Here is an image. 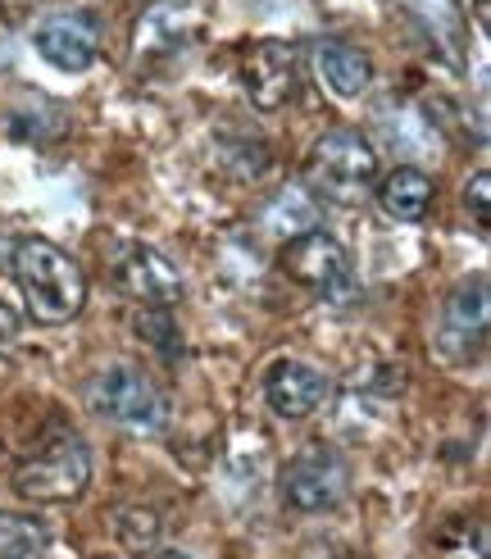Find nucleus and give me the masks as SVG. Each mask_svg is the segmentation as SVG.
Wrapping results in <instances>:
<instances>
[{
	"mask_svg": "<svg viewBox=\"0 0 491 559\" xmlns=\"http://www.w3.org/2000/svg\"><path fill=\"white\" fill-rule=\"evenodd\" d=\"M201 37V19L187 5H159L136 23V55H173Z\"/></svg>",
	"mask_w": 491,
	"mask_h": 559,
	"instance_id": "nucleus-13",
	"label": "nucleus"
},
{
	"mask_svg": "<svg viewBox=\"0 0 491 559\" xmlns=\"http://www.w3.org/2000/svg\"><path fill=\"white\" fill-rule=\"evenodd\" d=\"M10 269H14L27 314L37 323H50V328L69 323L87 305V277H82L77 260L46 237H23L10 255Z\"/></svg>",
	"mask_w": 491,
	"mask_h": 559,
	"instance_id": "nucleus-1",
	"label": "nucleus"
},
{
	"mask_svg": "<svg viewBox=\"0 0 491 559\" xmlns=\"http://www.w3.org/2000/svg\"><path fill=\"white\" fill-rule=\"evenodd\" d=\"M491 178L487 174H474L469 178V187H464V205L474 210V218H478V228H491Z\"/></svg>",
	"mask_w": 491,
	"mask_h": 559,
	"instance_id": "nucleus-19",
	"label": "nucleus"
},
{
	"mask_svg": "<svg viewBox=\"0 0 491 559\" xmlns=\"http://www.w3.org/2000/svg\"><path fill=\"white\" fill-rule=\"evenodd\" d=\"M87 401L100 418H109V424H119L128 432H164L169 428V391H164L151 373H142L136 365H109L92 378L87 386Z\"/></svg>",
	"mask_w": 491,
	"mask_h": 559,
	"instance_id": "nucleus-3",
	"label": "nucleus"
},
{
	"mask_svg": "<svg viewBox=\"0 0 491 559\" xmlns=\"http://www.w3.org/2000/svg\"><path fill=\"white\" fill-rule=\"evenodd\" d=\"M442 342L451 355H478L487 342V277L478 273L474 283L455 287L446 300V319H442Z\"/></svg>",
	"mask_w": 491,
	"mask_h": 559,
	"instance_id": "nucleus-11",
	"label": "nucleus"
},
{
	"mask_svg": "<svg viewBox=\"0 0 491 559\" xmlns=\"http://www.w3.org/2000/svg\"><path fill=\"white\" fill-rule=\"evenodd\" d=\"M314 64H319L323 87L333 92L337 100L364 96V92H369V82H373L369 55H364V50H355V46H346V41H319V46H314Z\"/></svg>",
	"mask_w": 491,
	"mask_h": 559,
	"instance_id": "nucleus-12",
	"label": "nucleus"
},
{
	"mask_svg": "<svg viewBox=\"0 0 491 559\" xmlns=\"http://www.w3.org/2000/svg\"><path fill=\"white\" fill-rule=\"evenodd\" d=\"M283 269L296 277L300 287H310V292H319L327 300H350V292H355V269H350L346 246L337 237L319 233V228L287 241Z\"/></svg>",
	"mask_w": 491,
	"mask_h": 559,
	"instance_id": "nucleus-6",
	"label": "nucleus"
},
{
	"mask_svg": "<svg viewBox=\"0 0 491 559\" xmlns=\"http://www.w3.org/2000/svg\"><path fill=\"white\" fill-rule=\"evenodd\" d=\"M241 87L255 109H283L300 87V55L291 41H255L241 50Z\"/></svg>",
	"mask_w": 491,
	"mask_h": 559,
	"instance_id": "nucleus-8",
	"label": "nucleus"
},
{
	"mask_svg": "<svg viewBox=\"0 0 491 559\" xmlns=\"http://www.w3.org/2000/svg\"><path fill=\"white\" fill-rule=\"evenodd\" d=\"M306 559H364V555L360 550H346V546H323V550H314Z\"/></svg>",
	"mask_w": 491,
	"mask_h": 559,
	"instance_id": "nucleus-21",
	"label": "nucleus"
},
{
	"mask_svg": "<svg viewBox=\"0 0 491 559\" xmlns=\"http://www.w3.org/2000/svg\"><path fill=\"white\" fill-rule=\"evenodd\" d=\"M87 478H92V451L69 424L41 428L14 464V491L23 500H37V506L77 500Z\"/></svg>",
	"mask_w": 491,
	"mask_h": 559,
	"instance_id": "nucleus-2",
	"label": "nucleus"
},
{
	"mask_svg": "<svg viewBox=\"0 0 491 559\" xmlns=\"http://www.w3.org/2000/svg\"><path fill=\"white\" fill-rule=\"evenodd\" d=\"M119 542H123L132 555L155 550V542H159V519H155V510H123V514H119Z\"/></svg>",
	"mask_w": 491,
	"mask_h": 559,
	"instance_id": "nucleus-18",
	"label": "nucleus"
},
{
	"mask_svg": "<svg viewBox=\"0 0 491 559\" xmlns=\"http://www.w3.org/2000/svg\"><path fill=\"white\" fill-rule=\"evenodd\" d=\"M50 546V533L41 519L0 510V559H41Z\"/></svg>",
	"mask_w": 491,
	"mask_h": 559,
	"instance_id": "nucleus-16",
	"label": "nucleus"
},
{
	"mask_svg": "<svg viewBox=\"0 0 491 559\" xmlns=\"http://www.w3.org/2000/svg\"><path fill=\"white\" fill-rule=\"evenodd\" d=\"M264 401L278 418H310L327 401V373L306 359H278L264 373Z\"/></svg>",
	"mask_w": 491,
	"mask_h": 559,
	"instance_id": "nucleus-10",
	"label": "nucleus"
},
{
	"mask_svg": "<svg viewBox=\"0 0 491 559\" xmlns=\"http://www.w3.org/2000/svg\"><path fill=\"white\" fill-rule=\"evenodd\" d=\"M436 550H442V559H487V533L482 523H455L446 527L442 537H436Z\"/></svg>",
	"mask_w": 491,
	"mask_h": 559,
	"instance_id": "nucleus-17",
	"label": "nucleus"
},
{
	"mask_svg": "<svg viewBox=\"0 0 491 559\" xmlns=\"http://www.w3.org/2000/svg\"><path fill=\"white\" fill-rule=\"evenodd\" d=\"M115 283H119L132 300L151 305V310H169V305L182 300V277H178V269L164 260L159 250H151V246H142V241L119 246V255H115Z\"/></svg>",
	"mask_w": 491,
	"mask_h": 559,
	"instance_id": "nucleus-9",
	"label": "nucleus"
},
{
	"mask_svg": "<svg viewBox=\"0 0 491 559\" xmlns=\"http://www.w3.org/2000/svg\"><path fill=\"white\" fill-rule=\"evenodd\" d=\"M378 178V151L355 128H337L310 151V187L337 205H355Z\"/></svg>",
	"mask_w": 491,
	"mask_h": 559,
	"instance_id": "nucleus-4",
	"label": "nucleus"
},
{
	"mask_svg": "<svg viewBox=\"0 0 491 559\" xmlns=\"http://www.w3.org/2000/svg\"><path fill=\"white\" fill-rule=\"evenodd\" d=\"M14 346V323H10V305L0 300V350Z\"/></svg>",
	"mask_w": 491,
	"mask_h": 559,
	"instance_id": "nucleus-20",
	"label": "nucleus"
},
{
	"mask_svg": "<svg viewBox=\"0 0 491 559\" xmlns=\"http://www.w3.org/2000/svg\"><path fill=\"white\" fill-rule=\"evenodd\" d=\"M432 195H436V187L423 169H396L378 182V205L396 223H419L432 210Z\"/></svg>",
	"mask_w": 491,
	"mask_h": 559,
	"instance_id": "nucleus-14",
	"label": "nucleus"
},
{
	"mask_svg": "<svg viewBox=\"0 0 491 559\" xmlns=\"http://www.w3.org/2000/svg\"><path fill=\"white\" fill-rule=\"evenodd\" d=\"M314 218H319V205L310 195L300 187H283L264 210V228L283 241H296L300 233H314Z\"/></svg>",
	"mask_w": 491,
	"mask_h": 559,
	"instance_id": "nucleus-15",
	"label": "nucleus"
},
{
	"mask_svg": "<svg viewBox=\"0 0 491 559\" xmlns=\"http://www.w3.org/2000/svg\"><path fill=\"white\" fill-rule=\"evenodd\" d=\"M37 55L60 73H87L100 55V23L87 10H55L33 27Z\"/></svg>",
	"mask_w": 491,
	"mask_h": 559,
	"instance_id": "nucleus-7",
	"label": "nucleus"
},
{
	"mask_svg": "<svg viewBox=\"0 0 491 559\" xmlns=\"http://www.w3.org/2000/svg\"><path fill=\"white\" fill-rule=\"evenodd\" d=\"M346 487H350V473L333 445H306L283 468V506H291L296 514L337 510L346 500Z\"/></svg>",
	"mask_w": 491,
	"mask_h": 559,
	"instance_id": "nucleus-5",
	"label": "nucleus"
}]
</instances>
